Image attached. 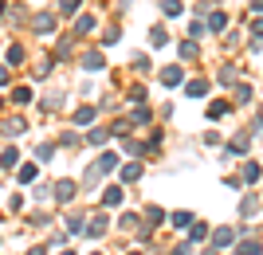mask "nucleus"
Masks as SVG:
<instances>
[{"mask_svg": "<svg viewBox=\"0 0 263 255\" xmlns=\"http://www.w3.org/2000/svg\"><path fill=\"white\" fill-rule=\"evenodd\" d=\"M130 133V118H118V122H110V138H126Z\"/></svg>", "mask_w": 263, "mask_h": 255, "instance_id": "nucleus-42", "label": "nucleus"}, {"mask_svg": "<svg viewBox=\"0 0 263 255\" xmlns=\"http://www.w3.org/2000/svg\"><path fill=\"white\" fill-rule=\"evenodd\" d=\"M259 118H263V110H259Z\"/></svg>", "mask_w": 263, "mask_h": 255, "instance_id": "nucleus-59", "label": "nucleus"}, {"mask_svg": "<svg viewBox=\"0 0 263 255\" xmlns=\"http://www.w3.org/2000/svg\"><path fill=\"white\" fill-rule=\"evenodd\" d=\"M8 4L12 0H0V24H4V16H8Z\"/></svg>", "mask_w": 263, "mask_h": 255, "instance_id": "nucleus-54", "label": "nucleus"}, {"mask_svg": "<svg viewBox=\"0 0 263 255\" xmlns=\"http://www.w3.org/2000/svg\"><path fill=\"white\" fill-rule=\"evenodd\" d=\"M59 12L55 8H35L32 16H28V32L35 35V40H55L59 35Z\"/></svg>", "mask_w": 263, "mask_h": 255, "instance_id": "nucleus-1", "label": "nucleus"}, {"mask_svg": "<svg viewBox=\"0 0 263 255\" xmlns=\"http://www.w3.org/2000/svg\"><path fill=\"white\" fill-rule=\"evenodd\" d=\"M165 220H169V212H165V208H157V204H149V208H145V228H149V232H154V228H161Z\"/></svg>", "mask_w": 263, "mask_h": 255, "instance_id": "nucleus-19", "label": "nucleus"}, {"mask_svg": "<svg viewBox=\"0 0 263 255\" xmlns=\"http://www.w3.org/2000/svg\"><path fill=\"white\" fill-rule=\"evenodd\" d=\"M28 255H47V247H28Z\"/></svg>", "mask_w": 263, "mask_h": 255, "instance_id": "nucleus-55", "label": "nucleus"}, {"mask_svg": "<svg viewBox=\"0 0 263 255\" xmlns=\"http://www.w3.org/2000/svg\"><path fill=\"white\" fill-rule=\"evenodd\" d=\"M51 55H55V63H71V59L79 55V40L71 32H59L55 44H51Z\"/></svg>", "mask_w": 263, "mask_h": 255, "instance_id": "nucleus-3", "label": "nucleus"}, {"mask_svg": "<svg viewBox=\"0 0 263 255\" xmlns=\"http://www.w3.org/2000/svg\"><path fill=\"white\" fill-rule=\"evenodd\" d=\"M240 177H243V185H255V181L263 177V169H259V161H243V173H240Z\"/></svg>", "mask_w": 263, "mask_h": 255, "instance_id": "nucleus-28", "label": "nucleus"}, {"mask_svg": "<svg viewBox=\"0 0 263 255\" xmlns=\"http://www.w3.org/2000/svg\"><path fill=\"white\" fill-rule=\"evenodd\" d=\"M95 255H99V251H95Z\"/></svg>", "mask_w": 263, "mask_h": 255, "instance_id": "nucleus-60", "label": "nucleus"}, {"mask_svg": "<svg viewBox=\"0 0 263 255\" xmlns=\"http://www.w3.org/2000/svg\"><path fill=\"white\" fill-rule=\"evenodd\" d=\"M12 102H16V106H32V102H35V90L28 87V83H20V87H12Z\"/></svg>", "mask_w": 263, "mask_h": 255, "instance_id": "nucleus-20", "label": "nucleus"}, {"mask_svg": "<svg viewBox=\"0 0 263 255\" xmlns=\"http://www.w3.org/2000/svg\"><path fill=\"white\" fill-rule=\"evenodd\" d=\"M99 28H102L99 16H95V12H87V8L71 20V35H75V40H90V35H99Z\"/></svg>", "mask_w": 263, "mask_h": 255, "instance_id": "nucleus-2", "label": "nucleus"}, {"mask_svg": "<svg viewBox=\"0 0 263 255\" xmlns=\"http://www.w3.org/2000/svg\"><path fill=\"white\" fill-rule=\"evenodd\" d=\"M248 145H252V138H248V133H240V138H236L224 153H228V157H243V153H248Z\"/></svg>", "mask_w": 263, "mask_h": 255, "instance_id": "nucleus-31", "label": "nucleus"}, {"mask_svg": "<svg viewBox=\"0 0 263 255\" xmlns=\"http://www.w3.org/2000/svg\"><path fill=\"white\" fill-rule=\"evenodd\" d=\"M63 106H67V94H63V90H51V94L40 99V110H44V114H55V110H63Z\"/></svg>", "mask_w": 263, "mask_h": 255, "instance_id": "nucleus-13", "label": "nucleus"}, {"mask_svg": "<svg viewBox=\"0 0 263 255\" xmlns=\"http://www.w3.org/2000/svg\"><path fill=\"white\" fill-rule=\"evenodd\" d=\"M193 220H197V216H193L189 208H181V212H173V216H169V224H173V228H181V232H185Z\"/></svg>", "mask_w": 263, "mask_h": 255, "instance_id": "nucleus-33", "label": "nucleus"}, {"mask_svg": "<svg viewBox=\"0 0 263 255\" xmlns=\"http://www.w3.org/2000/svg\"><path fill=\"white\" fill-rule=\"evenodd\" d=\"M75 192H79V185H75V181H59V185H51L55 204H71V200H75Z\"/></svg>", "mask_w": 263, "mask_h": 255, "instance_id": "nucleus-10", "label": "nucleus"}, {"mask_svg": "<svg viewBox=\"0 0 263 255\" xmlns=\"http://www.w3.org/2000/svg\"><path fill=\"white\" fill-rule=\"evenodd\" d=\"M236 255H263V247H259V240H255V236H248V240H240V244H236Z\"/></svg>", "mask_w": 263, "mask_h": 255, "instance_id": "nucleus-25", "label": "nucleus"}, {"mask_svg": "<svg viewBox=\"0 0 263 255\" xmlns=\"http://www.w3.org/2000/svg\"><path fill=\"white\" fill-rule=\"evenodd\" d=\"M4 63H8V67H24V63H28V47H24L20 40H12L8 51H4Z\"/></svg>", "mask_w": 263, "mask_h": 255, "instance_id": "nucleus-11", "label": "nucleus"}, {"mask_svg": "<svg viewBox=\"0 0 263 255\" xmlns=\"http://www.w3.org/2000/svg\"><path fill=\"white\" fill-rule=\"evenodd\" d=\"M157 8L165 20H177V16H185V0H157Z\"/></svg>", "mask_w": 263, "mask_h": 255, "instance_id": "nucleus-16", "label": "nucleus"}, {"mask_svg": "<svg viewBox=\"0 0 263 255\" xmlns=\"http://www.w3.org/2000/svg\"><path fill=\"white\" fill-rule=\"evenodd\" d=\"M95 118H99V106H95V102H87V106H79V110H75V118H71V122H75L79 130H90V126H95Z\"/></svg>", "mask_w": 263, "mask_h": 255, "instance_id": "nucleus-8", "label": "nucleus"}, {"mask_svg": "<svg viewBox=\"0 0 263 255\" xmlns=\"http://www.w3.org/2000/svg\"><path fill=\"white\" fill-rule=\"evenodd\" d=\"M252 102V83H240L236 87V106H248Z\"/></svg>", "mask_w": 263, "mask_h": 255, "instance_id": "nucleus-40", "label": "nucleus"}, {"mask_svg": "<svg viewBox=\"0 0 263 255\" xmlns=\"http://www.w3.org/2000/svg\"><path fill=\"white\" fill-rule=\"evenodd\" d=\"M118 228H126V232L138 228V216H134V212H122V216H118Z\"/></svg>", "mask_w": 263, "mask_h": 255, "instance_id": "nucleus-48", "label": "nucleus"}, {"mask_svg": "<svg viewBox=\"0 0 263 255\" xmlns=\"http://www.w3.org/2000/svg\"><path fill=\"white\" fill-rule=\"evenodd\" d=\"M189 40H200V35H209V28H204V20H189Z\"/></svg>", "mask_w": 263, "mask_h": 255, "instance_id": "nucleus-43", "label": "nucleus"}, {"mask_svg": "<svg viewBox=\"0 0 263 255\" xmlns=\"http://www.w3.org/2000/svg\"><path fill=\"white\" fill-rule=\"evenodd\" d=\"M130 67H134V75H149V71H154V63H149V55H145V51H138V55L130 59Z\"/></svg>", "mask_w": 263, "mask_h": 255, "instance_id": "nucleus-29", "label": "nucleus"}, {"mask_svg": "<svg viewBox=\"0 0 263 255\" xmlns=\"http://www.w3.org/2000/svg\"><path fill=\"white\" fill-rule=\"evenodd\" d=\"M165 44H169V28H165V24H154V28H149V47L157 51V47H165Z\"/></svg>", "mask_w": 263, "mask_h": 255, "instance_id": "nucleus-23", "label": "nucleus"}, {"mask_svg": "<svg viewBox=\"0 0 263 255\" xmlns=\"http://www.w3.org/2000/svg\"><path fill=\"white\" fill-rule=\"evenodd\" d=\"M255 212H259V204H255V197H243V200H240V216H243V220H248V216H255Z\"/></svg>", "mask_w": 263, "mask_h": 255, "instance_id": "nucleus-44", "label": "nucleus"}, {"mask_svg": "<svg viewBox=\"0 0 263 255\" xmlns=\"http://www.w3.org/2000/svg\"><path fill=\"white\" fill-rule=\"evenodd\" d=\"M16 165H20V149H16V145H8V149L0 153V169H8V173H12Z\"/></svg>", "mask_w": 263, "mask_h": 255, "instance_id": "nucleus-26", "label": "nucleus"}, {"mask_svg": "<svg viewBox=\"0 0 263 255\" xmlns=\"http://www.w3.org/2000/svg\"><path fill=\"white\" fill-rule=\"evenodd\" d=\"M122 185H134V181H142V161H130V165H122Z\"/></svg>", "mask_w": 263, "mask_h": 255, "instance_id": "nucleus-24", "label": "nucleus"}, {"mask_svg": "<svg viewBox=\"0 0 263 255\" xmlns=\"http://www.w3.org/2000/svg\"><path fill=\"white\" fill-rule=\"evenodd\" d=\"M157 83H161V87H181V83H185V63H169V67H161V71H157Z\"/></svg>", "mask_w": 263, "mask_h": 255, "instance_id": "nucleus-5", "label": "nucleus"}, {"mask_svg": "<svg viewBox=\"0 0 263 255\" xmlns=\"http://www.w3.org/2000/svg\"><path fill=\"white\" fill-rule=\"evenodd\" d=\"M110 130H87V145H106Z\"/></svg>", "mask_w": 263, "mask_h": 255, "instance_id": "nucleus-45", "label": "nucleus"}, {"mask_svg": "<svg viewBox=\"0 0 263 255\" xmlns=\"http://www.w3.org/2000/svg\"><path fill=\"white\" fill-rule=\"evenodd\" d=\"M248 32H252V40H263V16H255V20L248 24Z\"/></svg>", "mask_w": 263, "mask_h": 255, "instance_id": "nucleus-50", "label": "nucleus"}, {"mask_svg": "<svg viewBox=\"0 0 263 255\" xmlns=\"http://www.w3.org/2000/svg\"><path fill=\"white\" fill-rule=\"evenodd\" d=\"M24 130H28L24 114H12V118H4V122H0V133H4V138H20Z\"/></svg>", "mask_w": 263, "mask_h": 255, "instance_id": "nucleus-12", "label": "nucleus"}, {"mask_svg": "<svg viewBox=\"0 0 263 255\" xmlns=\"http://www.w3.org/2000/svg\"><path fill=\"white\" fill-rule=\"evenodd\" d=\"M83 4H87V0H55L51 8L59 12V20H63V24H71L79 12H83Z\"/></svg>", "mask_w": 263, "mask_h": 255, "instance_id": "nucleus-7", "label": "nucleus"}, {"mask_svg": "<svg viewBox=\"0 0 263 255\" xmlns=\"http://www.w3.org/2000/svg\"><path fill=\"white\" fill-rule=\"evenodd\" d=\"M99 177H102V173H99V165H90L87 173H83V185H87V192H90V189H99Z\"/></svg>", "mask_w": 263, "mask_h": 255, "instance_id": "nucleus-41", "label": "nucleus"}, {"mask_svg": "<svg viewBox=\"0 0 263 255\" xmlns=\"http://www.w3.org/2000/svg\"><path fill=\"white\" fill-rule=\"evenodd\" d=\"M55 145H63V149H71V145H79V133H75V130H63Z\"/></svg>", "mask_w": 263, "mask_h": 255, "instance_id": "nucleus-47", "label": "nucleus"}, {"mask_svg": "<svg viewBox=\"0 0 263 255\" xmlns=\"http://www.w3.org/2000/svg\"><path fill=\"white\" fill-rule=\"evenodd\" d=\"M232 110V102H224V99H216V102H209V118L216 122V118H224V114Z\"/></svg>", "mask_w": 263, "mask_h": 255, "instance_id": "nucleus-37", "label": "nucleus"}, {"mask_svg": "<svg viewBox=\"0 0 263 255\" xmlns=\"http://www.w3.org/2000/svg\"><path fill=\"white\" fill-rule=\"evenodd\" d=\"M145 99H149V90H145L142 83H134V87H130V94H126V102H134V106H138V102H145Z\"/></svg>", "mask_w": 263, "mask_h": 255, "instance_id": "nucleus-39", "label": "nucleus"}, {"mask_svg": "<svg viewBox=\"0 0 263 255\" xmlns=\"http://www.w3.org/2000/svg\"><path fill=\"white\" fill-rule=\"evenodd\" d=\"M51 71H55V55L47 51L44 59H35V67H32V79H51Z\"/></svg>", "mask_w": 263, "mask_h": 255, "instance_id": "nucleus-18", "label": "nucleus"}, {"mask_svg": "<svg viewBox=\"0 0 263 255\" xmlns=\"http://www.w3.org/2000/svg\"><path fill=\"white\" fill-rule=\"evenodd\" d=\"M28 16H32V12H28V4H24V0H12V4H8V16H4V24L16 32V28H28Z\"/></svg>", "mask_w": 263, "mask_h": 255, "instance_id": "nucleus-6", "label": "nucleus"}, {"mask_svg": "<svg viewBox=\"0 0 263 255\" xmlns=\"http://www.w3.org/2000/svg\"><path fill=\"white\" fill-rule=\"evenodd\" d=\"M204 236H209V224H204V220H193V224H189V240H193V244L204 240Z\"/></svg>", "mask_w": 263, "mask_h": 255, "instance_id": "nucleus-38", "label": "nucleus"}, {"mask_svg": "<svg viewBox=\"0 0 263 255\" xmlns=\"http://www.w3.org/2000/svg\"><path fill=\"white\" fill-rule=\"evenodd\" d=\"M114 44H122V28H118V24L99 28V47H114Z\"/></svg>", "mask_w": 263, "mask_h": 255, "instance_id": "nucleus-17", "label": "nucleus"}, {"mask_svg": "<svg viewBox=\"0 0 263 255\" xmlns=\"http://www.w3.org/2000/svg\"><path fill=\"white\" fill-rule=\"evenodd\" d=\"M122 192H126V189H118V185H110V189L102 192V204H106V208H118V204H122Z\"/></svg>", "mask_w": 263, "mask_h": 255, "instance_id": "nucleus-35", "label": "nucleus"}, {"mask_svg": "<svg viewBox=\"0 0 263 255\" xmlns=\"http://www.w3.org/2000/svg\"><path fill=\"white\" fill-rule=\"evenodd\" d=\"M204 28H209L212 35H220V32H228V12H209V20H204Z\"/></svg>", "mask_w": 263, "mask_h": 255, "instance_id": "nucleus-14", "label": "nucleus"}, {"mask_svg": "<svg viewBox=\"0 0 263 255\" xmlns=\"http://www.w3.org/2000/svg\"><path fill=\"white\" fill-rule=\"evenodd\" d=\"M106 228H110V224H106V216L99 212V216H90V224L83 228V236H90V240H102V236H106Z\"/></svg>", "mask_w": 263, "mask_h": 255, "instance_id": "nucleus-15", "label": "nucleus"}, {"mask_svg": "<svg viewBox=\"0 0 263 255\" xmlns=\"http://www.w3.org/2000/svg\"><path fill=\"white\" fill-rule=\"evenodd\" d=\"M149 118H154V110H149L145 102H138V106H134V114H130V126H145Z\"/></svg>", "mask_w": 263, "mask_h": 255, "instance_id": "nucleus-30", "label": "nucleus"}, {"mask_svg": "<svg viewBox=\"0 0 263 255\" xmlns=\"http://www.w3.org/2000/svg\"><path fill=\"white\" fill-rule=\"evenodd\" d=\"M204 255H216V247H212V251H204Z\"/></svg>", "mask_w": 263, "mask_h": 255, "instance_id": "nucleus-56", "label": "nucleus"}, {"mask_svg": "<svg viewBox=\"0 0 263 255\" xmlns=\"http://www.w3.org/2000/svg\"><path fill=\"white\" fill-rule=\"evenodd\" d=\"M236 79H240V67H236V63H228V67H220V71H216V83H224V87H232Z\"/></svg>", "mask_w": 263, "mask_h": 255, "instance_id": "nucleus-27", "label": "nucleus"}, {"mask_svg": "<svg viewBox=\"0 0 263 255\" xmlns=\"http://www.w3.org/2000/svg\"><path fill=\"white\" fill-rule=\"evenodd\" d=\"M248 8H252L255 16H263V0H248Z\"/></svg>", "mask_w": 263, "mask_h": 255, "instance_id": "nucleus-53", "label": "nucleus"}, {"mask_svg": "<svg viewBox=\"0 0 263 255\" xmlns=\"http://www.w3.org/2000/svg\"><path fill=\"white\" fill-rule=\"evenodd\" d=\"M59 255H75V251H59Z\"/></svg>", "mask_w": 263, "mask_h": 255, "instance_id": "nucleus-57", "label": "nucleus"}, {"mask_svg": "<svg viewBox=\"0 0 263 255\" xmlns=\"http://www.w3.org/2000/svg\"><path fill=\"white\" fill-rule=\"evenodd\" d=\"M8 83H12V67L0 63V87H8Z\"/></svg>", "mask_w": 263, "mask_h": 255, "instance_id": "nucleus-52", "label": "nucleus"}, {"mask_svg": "<svg viewBox=\"0 0 263 255\" xmlns=\"http://www.w3.org/2000/svg\"><path fill=\"white\" fill-rule=\"evenodd\" d=\"M83 228H87V216L71 212V216H67V236H83Z\"/></svg>", "mask_w": 263, "mask_h": 255, "instance_id": "nucleus-32", "label": "nucleus"}, {"mask_svg": "<svg viewBox=\"0 0 263 255\" xmlns=\"http://www.w3.org/2000/svg\"><path fill=\"white\" fill-rule=\"evenodd\" d=\"M95 165H99V173H114V169H118V153H99Z\"/></svg>", "mask_w": 263, "mask_h": 255, "instance_id": "nucleus-36", "label": "nucleus"}, {"mask_svg": "<svg viewBox=\"0 0 263 255\" xmlns=\"http://www.w3.org/2000/svg\"><path fill=\"white\" fill-rule=\"evenodd\" d=\"M177 55H181V63H197L200 59V40H181V44H177Z\"/></svg>", "mask_w": 263, "mask_h": 255, "instance_id": "nucleus-9", "label": "nucleus"}, {"mask_svg": "<svg viewBox=\"0 0 263 255\" xmlns=\"http://www.w3.org/2000/svg\"><path fill=\"white\" fill-rule=\"evenodd\" d=\"M169 255H193V240H181L177 247H169Z\"/></svg>", "mask_w": 263, "mask_h": 255, "instance_id": "nucleus-49", "label": "nucleus"}, {"mask_svg": "<svg viewBox=\"0 0 263 255\" xmlns=\"http://www.w3.org/2000/svg\"><path fill=\"white\" fill-rule=\"evenodd\" d=\"M236 244V228H216L212 232V247H232Z\"/></svg>", "mask_w": 263, "mask_h": 255, "instance_id": "nucleus-22", "label": "nucleus"}, {"mask_svg": "<svg viewBox=\"0 0 263 255\" xmlns=\"http://www.w3.org/2000/svg\"><path fill=\"white\" fill-rule=\"evenodd\" d=\"M79 71H87V75H99V71H106V55H102V47H83L75 55Z\"/></svg>", "mask_w": 263, "mask_h": 255, "instance_id": "nucleus-4", "label": "nucleus"}, {"mask_svg": "<svg viewBox=\"0 0 263 255\" xmlns=\"http://www.w3.org/2000/svg\"><path fill=\"white\" fill-rule=\"evenodd\" d=\"M28 224H32V228H47V224H51V216H47V212H35Z\"/></svg>", "mask_w": 263, "mask_h": 255, "instance_id": "nucleus-51", "label": "nucleus"}, {"mask_svg": "<svg viewBox=\"0 0 263 255\" xmlns=\"http://www.w3.org/2000/svg\"><path fill=\"white\" fill-rule=\"evenodd\" d=\"M55 149H59L55 142H44L40 149H35V157H40V161H51V157H55Z\"/></svg>", "mask_w": 263, "mask_h": 255, "instance_id": "nucleus-46", "label": "nucleus"}, {"mask_svg": "<svg viewBox=\"0 0 263 255\" xmlns=\"http://www.w3.org/2000/svg\"><path fill=\"white\" fill-rule=\"evenodd\" d=\"M209 94V79H189L185 83V99H204Z\"/></svg>", "mask_w": 263, "mask_h": 255, "instance_id": "nucleus-21", "label": "nucleus"}, {"mask_svg": "<svg viewBox=\"0 0 263 255\" xmlns=\"http://www.w3.org/2000/svg\"><path fill=\"white\" fill-rule=\"evenodd\" d=\"M134 255H142V251H134Z\"/></svg>", "mask_w": 263, "mask_h": 255, "instance_id": "nucleus-58", "label": "nucleus"}, {"mask_svg": "<svg viewBox=\"0 0 263 255\" xmlns=\"http://www.w3.org/2000/svg\"><path fill=\"white\" fill-rule=\"evenodd\" d=\"M35 177H40V169H35V165H16V181H20V185H32Z\"/></svg>", "mask_w": 263, "mask_h": 255, "instance_id": "nucleus-34", "label": "nucleus"}]
</instances>
